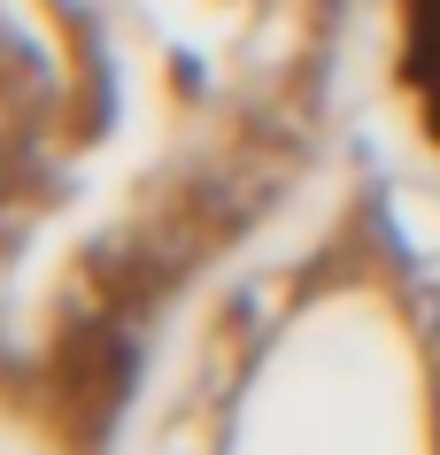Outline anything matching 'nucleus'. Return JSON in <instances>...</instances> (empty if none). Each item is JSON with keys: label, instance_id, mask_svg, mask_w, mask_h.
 <instances>
[{"label": "nucleus", "instance_id": "nucleus-1", "mask_svg": "<svg viewBox=\"0 0 440 455\" xmlns=\"http://www.w3.org/2000/svg\"><path fill=\"white\" fill-rule=\"evenodd\" d=\"M171 455H440L433 301L364 240H332L232 316Z\"/></svg>", "mask_w": 440, "mask_h": 455}, {"label": "nucleus", "instance_id": "nucleus-2", "mask_svg": "<svg viewBox=\"0 0 440 455\" xmlns=\"http://www.w3.org/2000/svg\"><path fill=\"white\" fill-rule=\"evenodd\" d=\"M394 70L425 147L440 155V0H394Z\"/></svg>", "mask_w": 440, "mask_h": 455}]
</instances>
